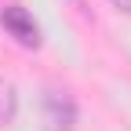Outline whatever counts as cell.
Masks as SVG:
<instances>
[{
    "instance_id": "cell-1",
    "label": "cell",
    "mask_w": 131,
    "mask_h": 131,
    "mask_svg": "<svg viewBox=\"0 0 131 131\" xmlns=\"http://www.w3.org/2000/svg\"><path fill=\"white\" fill-rule=\"evenodd\" d=\"M0 26H4L22 47H40V26H37V18H33L26 7L7 4L4 11H0Z\"/></svg>"
},
{
    "instance_id": "cell-2",
    "label": "cell",
    "mask_w": 131,
    "mask_h": 131,
    "mask_svg": "<svg viewBox=\"0 0 131 131\" xmlns=\"http://www.w3.org/2000/svg\"><path fill=\"white\" fill-rule=\"evenodd\" d=\"M44 109H47V117H51V124H58V131H66V127L77 124V102H73L69 91L47 88V95H44Z\"/></svg>"
},
{
    "instance_id": "cell-3",
    "label": "cell",
    "mask_w": 131,
    "mask_h": 131,
    "mask_svg": "<svg viewBox=\"0 0 131 131\" xmlns=\"http://www.w3.org/2000/svg\"><path fill=\"white\" fill-rule=\"evenodd\" d=\"M15 109H18V95L7 80H0V127L15 120Z\"/></svg>"
},
{
    "instance_id": "cell-4",
    "label": "cell",
    "mask_w": 131,
    "mask_h": 131,
    "mask_svg": "<svg viewBox=\"0 0 131 131\" xmlns=\"http://www.w3.org/2000/svg\"><path fill=\"white\" fill-rule=\"evenodd\" d=\"M113 4H117L120 11H127V15H131V0H113Z\"/></svg>"
}]
</instances>
